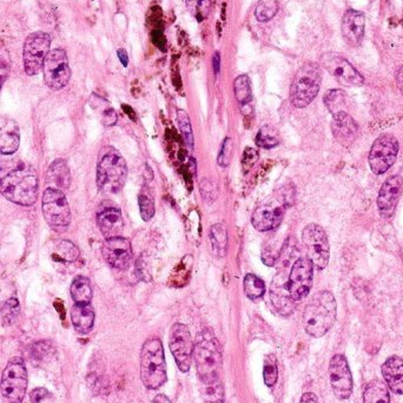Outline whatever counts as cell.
<instances>
[{
    "mask_svg": "<svg viewBox=\"0 0 403 403\" xmlns=\"http://www.w3.org/2000/svg\"><path fill=\"white\" fill-rule=\"evenodd\" d=\"M336 299L330 291L316 292L304 308L303 325L306 332L315 338L325 336L336 320Z\"/></svg>",
    "mask_w": 403,
    "mask_h": 403,
    "instance_id": "obj_1",
    "label": "cell"
},
{
    "mask_svg": "<svg viewBox=\"0 0 403 403\" xmlns=\"http://www.w3.org/2000/svg\"><path fill=\"white\" fill-rule=\"evenodd\" d=\"M37 172L27 164H19L1 179V194L12 203L30 207L37 200Z\"/></svg>",
    "mask_w": 403,
    "mask_h": 403,
    "instance_id": "obj_2",
    "label": "cell"
},
{
    "mask_svg": "<svg viewBox=\"0 0 403 403\" xmlns=\"http://www.w3.org/2000/svg\"><path fill=\"white\" fill-rule=\"evenodd\" d=\"M194 361L202 382H212L220 378L222 350L220 342L210 329H204L196 337Z\"/></svg>",
    "mask_w": 403,
    "mask_h": 403,
    "instance_id": "obj_3",
    "label": "cell"
},
{
    "mask_svg": "<svg viewBox=\"0 0 403 403\" xmlns=\"http://www.w3.org/2000/svg\"><path fill=\"white\" fill-rule=\"evenodd\" d=\"M141 378L148 389H157L167 382V363L159 338H149L141 353Z\"/></svg>",
    "mask_w": 403,
    "mask_h": 403,
    "instance_id": "obj_4",
    "label": "cell"
},
{
    "mask_svg": "<svg viewBox=\"0 0 403 403\" xmlns=\"http://www.w3.org/2000/svg\"><path fill=\"white\" fill-rule=\"evenodd\" d=\"M322 83V70L315 62H307L296 72L290 88V102L297 108H307L315 100Z\"/></svg>",
    "mask_w": 403,
    "mask_h": 403,
    "instance_id": "obj_5",
    "label": "cell"
},
{
    "mask_svg": "<svg viewBox=\"0 0 403 403\" xmlns=\"http://www.w3.org/2000/svg\"><path fill=\"white\" fill-rule=\"evenodd\" d=\"M128 165L116 150H110L100 158L97 165V185L104 194H117L124 187Z\"/></svg>",
    "mask_w": 403,
    "mask_h": 403,
    "instance_id": "obj_6",
    "label": "cell"
},
{
    "mask_svg": "<svg viewBox=\"0 0 403 403\" xmlns=\"http://www.w3.org/2000/svg\"><path fill=\"white\" fill-rule=\"evenodd\" d=\"M27 388V371L24 362L14 358L5 367L1 375V400L3 403H21Z\"/></svg>",
    "mask_w": 403,
    "mask_h": 403,
    "instance_id": "obj_7",
    "label": "cell"
},
{
    "mask_svg": "<svg viewBox=\"0 0 403 403\" xmlns=\"http://www.w3.org/2000/svg\"><path fill=\"white\" fill-rule=\"evenodd\" d=\"M43 215L47 224L57 231H65L71 223V210L64 192L49 187L43 195Z\"/></svg>",
    "mask_w": 403,
    "mask_h": 403,
    "instance_id": "obj_8",
    "label": "cell"
},
{
    "mask_svg": "<svg viewBox=\"0 0 403 403\" xmlns=\"http://www.w3.org/2000/svg\"><path fill=\"white\" fill-rule=\"evenodd\" d=\"M302 241L307 251V257L310 260L316 269H325L330 257L328 236L325 229L319 224L307 225L302 233Z\"/></svg>",
    "mask_w": 403,
    "mask_h": 403,
    "instance_id": "obj_9",
    "label": "cell"
},
{
    "mask_svg": "<svg viewBox=\"0 0 403 403\" xmlns=\"http://www.w3.org/2000/svg\"><path fill=\"white\" fill-rule=\"evenodd\" d=\"M399 141L393 135H382L374 141L369 152V165L375 175H382L396 162Z\"/></svg>",
    "mask_w": 403,
    "mask_h": 403,
    "instance_id": "obj_10",
    "label": "cell"
},
{
    "mask_svg": "<svg viewBox=\"0 0 403 403\" xmlns=\"http://www.w3.org/2000/svg\"><path fill=\"white\" fill-rule=\"evenodd\" d=\"M51 38L44 32H34L26 38L23 51L24 69L29 76L38 75L50 52Z\"/></svg>",
    "mask_w": 403,
    "mask_h": 403,
    "instance_id": "obj_11",
    "label": "cell"
},
{
    "mask_svg": "<svg viewBox=\"0 0 403 403\" xmlns=\"http://www.w3.org/2000/svg\"><path fill=\"white\" fill-rule=\"evenodd\" d=\"M44 80L54 91L65 88L71 78V69L67 52L62 49L50 51L43 67Z\"/></svg>",
    "mask_w": 403,
    "mask_h": 403,
    "instance_id": "obj_12",
    "label": "cell"
},
{
    "mask_svg": "<svg viewBox=\"0 0 403 403\" xmlns=\"http://www.w3.org/2000/svg\"><path fill=\"white\" fill-rule=\"evenodd\" d=\"M194 345L192 334L187 325L176 323L172 325L169 336V347L171 354L175 358L179 370L187 373L194 360Z\"/></svg>",
    "mask_w": 403,
    "mask_h": 403,
    "instance_id": "obj_13",
    "label": "cell"
},
{
    "mask_svg": "<svg viewBox=\"0 0 403 403\" xmlns=\"http://www.w3.org/2000/svg\"><path fill=\"white\" fill-rule=\"evenodd\" d=\"M321 65L345 87H361L365 83L361 73L338 54L328 52L323 54L321 57Z\"/></svg>",
    "mask_w": 403,
    "mask_h": 403,
    "instance_id": "obj_14",
    "label": "cell"
},
{
    "mask_svg": "<svg viewBox=\"0 0 403 403\" xmlns=\"http://www.w3.org/2000/svg\"><path fill=\"white\" fill-rule=\"evenodd\" d=\"M314 266L308 257L295 261L288 277V290L295 302L308 296L312 289Z\"/></svg>",
    "mask_w": 403,
    "mask_h": 403,
    "instance_id": "obj_15",
    "label": "cell"
},
{
    "mask_svg": "<svg viewBox=\"0 0 403 403\" xmlns=\"http://www.w3.org/2000/svg\"><path fill=\"white\" fill-rule=\"evenodd\" d=\"M329 378L334 394L340 400L349 399L353 394V375L343 355H335L329 365Z\"/></svg>",
    "mask_w": 403,
    "mask_h": 403,
    "instance_id": "obj_16",
    "label": "cell"
},
{
    "mask_svg": "<svg viewBox=\"0 0 403 403\" xmlns=\"http://www.w3.org/2000/svg\"><path fill=\"white\" fill-rule=\"evenodd\" d=\"M102 254L105 261L117 270H126L133 262V246L124 237L106 238L102 246Z\"/></svg>",
    "mask_w": 403,
    "mask_h": 403,
    "instance_id": "obj_17",
    "label": "cell"
},
{
    "mask_svg": "<svg viewBox=\"0 0 403 403\" xmlns=\"http://www.w3.org/2000/svg\"><path fill=\"white\" fill-rule=\"evenodd\" d=\"M287 208V204L279 196L276 200L261 204L253 214L251 223L256 230L262 233L274 230L281 224Z\"/></svg>",
    "mask_w": 403,
    "mask_h": 403,
    "instance_id": "obj_18",
    "label": "cell"
},
{
    "mask_svg": "<svg viewBox=\"0 0 403 403\" xmlns=\"http://www.w3.org/2000/svg\"><path fill=\"white\" fill-rule=\"evenodd\" d=\"M402 187L403 179L400 175L391 176L384 181L378 196V208L381 216L389 218L394 215Z\"/></svg>",
    "mask_w": 403,
    "mask_h": 403,
    "instance_id": "obj_19",
    "label": "cell"
},
{
    "mask_svg": "<svg viewBox=\"0 0 403 403\" xmlns=\"http://www.w3.org/2000/svg\"><path fill=\"white\" fill-rule=\"evenodd\" d=\"M366 18L365 14L356 10H348L342 19V36L347 44L358 46L365 37Z\"/></svg>",
    "mask_w": 403,
    "mask_h": 403,
    "instance_id": "obj_20",
    "label": "cell"
},
{
    "mask_svg": "<svg viewBox=\"0 0 403 403\" xmlns=\"http://www.w3.org/2000/svg\"><path fill=\"white\" fill-rule=\"evenodd\" d=\"M97 224L105 238L121 236L124 227L121 209L116 207H104L100 209L97 214Z\"/></svg>",
    "mask_w": 403,
    "mask_h": 403,
    "instance_id": "obj_21",
    "label": "cell"
},
{
    "mask_svg": "<svg viewBox=\"0 0 403 403\" xmlns=\"http://www.w3.org/2000/svg\"><path fill=\"white\" fill-rule=\"evenodd\" d=\"M270 299L281 315H290L294 312L295 301L291 299L288 290V279L283 277L282 274L275 276L274 282L271 284Z\"/></svg>",
    "mask_w": 403,
    "mask_h": 403,
    "instance_id": "obj_22",
    "label": "cell"
},
{
    "mask_svg": "<svg viewBox=\"0 0 403 403\" xmlns=\"http://www.w3.org/2000/svg\"><path fill=\"white\" fill-rule=\"evenodd\" d=\"M332 131L338 143H341L342 146H349L358 137V126L353 117L347 113H340L334 115Z\"/></svg>",
    "mask_w": 403,
    "mask_h": 403,
    "instance_id": "obj_23",
    "label": "cell"
},
{
    "mask_svg": "<svg viewBox=\"0 0 403 403\" xmlns=\"http://www.w3.org/2000/svg\"><path fill=\"white\" fill-rule=\"evenodd\" d=\"M383 378L387 387L394 394L403 395V360L399 356H391L382 367Z\"/></svg>",
    "mask_w": 403,
    "mask_h": 403,
    "instance_id": "obj_24",
    "label": "cell"
},
{
    "mask_svg": "<svg viewBox=\"0 0 403 403\" xmlns=\"http://www.w3.org/2000/svg\"><path fill=\"white\" fill-rule=\"evenodd\" d=\"M21 144V133L16 122L10 118L1 119L0 128V151L3 154H12Z\"/></svg>",
    "mask_w": 403,
    "mask_h": 403,
    "instance_id": "obj_25",
    "label": "cell"
},
{
    "mask_svg": "<svg viewBox=\"0 0 403 403\" xmlns=\"http://www.w3.org/2000/svg\"><path fill=\"white\" fill-rule=\"evenodd\" d=\"M71 321L78 333H90L95 323V310L90 303H76L71 309Z\"/></svg>",
    "mask_w": 403,
    "mask_h": 403,
    "instance_id": "obj_26",
    "label": "cell"
},
{
    "mask_svg": "<svg viewBox=\"0 0 403 403\" xmlns=\"http://www.w3.org/2000/svg\"><path fill=\"white\" fill-rule=\"evenodd\" d=\"M46 179L47 184L54 189H58L62 192L69 189L71 184V174L67 162L64 159H56L52 162L47 170Z\"/></svg>",
    "mask_w": 403,
    "mask_h": 403,
    "instance_id": "obj_27",
    "label": "cell"
},
{
    "mask_svg": "<svg viewBox=\"0 0 403 403\" xmlns=\"http://www.w3.org/2000/svg\"><path fill=\"white\" fill-rule=\"evenodd\" d=\"M363 403H391L388 387L378 380L368 383L363 391Z\"/></svg>",
    "mask_w": 403,
    "mask_h": 403,
    "instance_id": "obj_28",
    "label": "cell"
},
{
    "mask_svg": "<svg viewBox=\"0 0 403 403\" xmlns=\"http://www.w3.org/2000/svg\"><path fill=\"white\" fill-rule=\"evenodd\" d=\"M71 297L76 303H90L92 287L90 279L85 276H77L71 284Z\"/></svg>",
    "mask_w": 403,
    "mask_h": 403,
    "instance_id": "obj_29",
    "label": "cell"
},
{
    "mask_svg": "<svg viewBox=\"0 0 403 403\" xmlns=\"http://www.w3.org/2000/svg\"><path fill=\"white\" fill-rule=\"evenodd\" d=\"M212 251L217 257H224L228 248V231L223 224L212 225L210 229Z\"/></svg>",
    "mask_w": 403,
    "mask_h": 403,
    "instance_id": "obj_30",
    "label": "cell"
},
{
    "mask_svg": "<svg viewBox=\"0 0 403 403\" xmlns=\"http://www.w3.org/2000/svg\"><path fill=\"white\" fill-rule=\"evenodd\" d=\"M202 399L203 403H224V387L220 378L212 382L203 383Z\"/></svg>",
    "mask_w": 403,
    "mask_h": 403,
    "instance_id": "obj_31",
    "label": "cell"
},
{
    "mask_svg": "<svg viewBox=\"0 0 403 403\" xmlns=\"http://www.w3.org/2000/svg\"><path fill=\"white\" fill-rule=\"evenodd\" d=\"M325 106L328 108L329 111L334 115L340 113H345V103H347V97L345 92L338 89L335 90H329L325 92V98H323Z\"/></svg>",
    "mask_w": 403,
    "mask_h": 403,
    "instance_id": "obj_32",
    "label": "cell"
},
{
    "mask_svg": "<svg viewBox=\"0 0 403 403\" xmlns=\"http://www.w3.org/2000/svg\"><path fill=\"white\" fill-rule=\"evenodd\" d=\"M233 90H235L237 102L240 104H249L251 100H253V92H251V85H250V79L248 76H238L235 79Z\"/></svg>",
    "mask_w": 403,
    "mask_h": 403,
    "instance_id": "obj_33",
    "label": "cell"
},
{
    "mask_svg": "<svg viewBox=\"0 0 403 403\" xmlns=\"http://www.w3.org/2000/svg\"><path fill=\"white\" fill-rule=\"evenodd\" d=\"M244 292L253 301L260 299L266 294V284L262 279L253 274L246 275L244 277Z\"/></svg>",
    "mask_w": 403,
    "mask_h": 403,
    "instance_id": "obj_34",
    "label": "cell"
},
{
    "mask_svg": "<svg viewBox=\"0 0 403 403\" xmlns=\"http://www.w3.org/2000/svg\"><path fill=\"white\" fill-rule=\"evenodd\" d=\"M279 133L269 125H264L256 136V144L263 149H273L275 146H279Z\"/></svg>",
    "mask_w": 403,
    "mask_h": 403,
    "instance_id": "obj_35",
    "label": "cell"
},
{
    "mask_svg": "<svg viewBox=\"0 0 403 403\" xmlns=\"http://www.w3.org/2000/svg\"><path fill=\"white\" fill-rule=\"evenodd\" d=\"M21 312V304L17 299H9L5 301L1 307V323L3 325H11L17 320Z\"/></svg>",
    "mask_w": 403,
    "mask_h": 403,
    "instance_id": "obj_36",
    "label": "cell"
},
{
    "mask_svg": "<svg viewBox=\"0 0 403 403\" xmlns=\"http://www.w3.org/2000/svg\"><path fill=\"white\" fill-rule=\"evenodd\" d=\"M279 12V4L275 0H262L256 8L255 11V16L257 18L258 21H269L276 16V13Z\"/></svg>",
    "mask_w": 403,
    "mask_h": 403,
    "instance_id": "obj_37",
    "label": "cell"
},
{
    "mask_svg": "<svg viewBox=\"0 0 403 403\" xmlns=\"http://www.w3.org/2000/svg\"><path fill=\"white\" fill-rule=\"evenodd\" d=\"M138 205H139V211L143 220L149 222L154 215V202L152 195L146 189H141V192L138 196Z\"/></svg>",
    "mask_w": 403,
    "mask_h": 403,
    "instance_id": "obj_38",
    "label": "cell"
},
{
    "mask_svg": "<svg viewBox=\"0 0 403 403\" xmlns=\"http://www.w3.org/2000/svg\"><path fill=\"white\" fill-rule=\"evenodd\" d=\"M177 122H179V130L183 136L184 141L190 149L194 148V133H192V123L187 111L177 110Z\"/></svg>",
    "mask_w": 403,
    "mask_h": 403,
    "instance_id": "obj_39",
    "label": "cell"
},
{
    "mask_svg": "<svg viewBox=\"0 0 403 403\" xmlns=\"http://www.w3.org/2000/svg\"><path fill=\"white\" fill-rule=\"evenodd\" d=\"M56 255L64 262H75L79 257L78 246L70 241H62L56 248Z\"/></svg>",
    "mask_w": 403,
    "mask_h": 403,
    "instance_id": "obj_40",
    "label": "cell"
},
{
    "mask_svg": "<svg viewBox=\"0 0 403 403\" xmlns=\"http://www.w3.org/2000/svg\"><path fill=\"white\" fill-rule=\"evenodd\" d=\"M263 378H264V383L268 387L275 386V383L277 382L279 369H277V360L275 358V355L266 356L264 367H263Z\"/></svg>",
    "mask_w": 403,
    "mask_h": 403,
    "instance_id": "obj_41",
    "label": "cell"
},
{
    "mask_svg": "<svg viewBox=\"0 0 403 403\" xmlns=\"http://www.w3.org/2000/svg\"><path fill=\"white\" fill-rule=\"evenodd\" d=\"M233 139L230 137L225 138L223 144H222V148H220L218 158H217V163H218L220 167L227 168L230 164L231 154H233Z\"/></svg>",
    "mask_w": 403,
    "mask_h": 403,
    "instance_id": "obj_42",
    "label": "cell"
},
{
    "mask_svg": "<svg viewBox=\"0 0 403 403\" xmlns=\"http://www.w3.org/2000/svg\"><path fill=\"white\" fill-rule=\"evenodd\" d=\"M98 113H100V121L105 125V126H113L117 123V113L113 110V106L106 103V104L102 105V108L98 105H95Z\"/></svg>",
    "mask_w": 403,
    "mask_h": 403,
    "instance_id": "obj_43",
    "label": "cell"
},
{
    "mask_svg": "<svg viewBox=\"0 0 403 403\" xmlns=\"http://www.w3.org/2000/svg\"><path fill=\"white\" fill-rule=\"evenodd\" d=\"M200 194L204 200H208L209 203H211L212 200L216 198L217 190L215 187V184L209 179H202L200 182Z\"/></svg>",
    "mask_w": 403,
    "mask_h": 403,
    "instance_id": "obj_44",
    "label": "cell"
},
{
    "mask_svg": "<svg viewBox=\"0 0 403 403\" xmlns=\"http://www.w3.org/2000/svg\"><path fill=\"white\" fill-rule=\"evenodd\" d=\"M52 395L45 388H36L30 394V403H51Z\"/></svg>",
    "mask_w": 403,
    "mask_h": 403,
    "instance_id": "obj_45",
    "label": "cell"
},
{
    "mask_svg": "<svg viewBox=\"0 0 403 403\" xmlns=\"http://www.w3.org/2000/svg\"><path fill=\"white\" fill-rule=\"evenodd\" d=\"M257 151L253 149V148H246V151H244V154H243V161H242L244 171L249 170L250 168L253 167L255 163L257 162Z\"/></svg>",
    "mask_w": 403,
    "mask_h": 403,
    "instance_id": "obj_46",
    "label": "cell"
},
{
    "mask_svg": "<svg viewBox=\"0 0 403 403\" xmlns=\"http://www.w3.org/2000/svg\"><path fill=\"white\" fill-rule=\"evenodd\" d=\"M152 42H154V45L157 46V47L164 50V46H165L167 41H165V37L163 36L161 31H154L152 32Z\"/></svg>",
    "mask_w": 403,
    "mask_h": 403,
    "instance_id": "obj_47",
    "label": "cell"
},
{
    "mask_svg": "<svg viewBox=\"0 0 403 403\" xmlns=\"http://www.w3.org/2000/svg\"><path fill=\"white\" fill-rule=\"evenodd\" d=\"M299 403H319V399L314 393H304Z\"/></svg>",
    "mask_w": 403,
    "mask_h": 403,
    "instance_id": "obj_48",
    "label": "cell"
},
{
    "mask_svg": "<svg viewBox=\"0 0 403 403\" xmlns=\"http://www.w3.org/2000/svg\"><path fill=\"white\" fill-rule=\"evenodd\" d=\"M395 78H396V83H398L400 91L402 92L403 95V67H400L399 70H398Z\"/></svg>",
    "mask_w": 403,
    "mask_h": 403,
    "instance_id": "obj_49",
    "label": "cell"
},
{
    "mask_svg": "<svg viewBox=\"0 0 403 403\" xmlns=\"http://www.w3.org/2000/svg\"><path fill=\"white\" fill-rule=\"evenodd\" d=\"M118 58L121 60L122 64H123V67H128V62H129V57H128V54H126V51L124 49H121V50H118Z\"/></svg>",
    "mask_w": 403,
    "mask_h": 403,
    "instance_id": "obj_50",
    "label": "cell"
},
{
    "mask_svg": "<svg viewBox=\"0 0 403 403\" xmlns=\"http://www.w3.org/2000/svg\"><path fill=\"white\" fill-rule=\"evenodd\" d=\"M212 62H214V70L216 73L220 72V54L216 52L215 56H214V59H212Z\"/></svg>",
    "mask_w": 403,
    "mask_h": 403,
    "instance_id": "obj_51",
    "label": "cell"
},
{
    "mask_svg": "<svg viewBox=\"0 0 403 403\" xmlns=\"http://www.w3.org/2000/svg\"><path fill=\"white\" fill-rule=\"evenodd\" d=\"M152 403H171L170 400L168 399L165 395L159 394L156 396Z\"/></svg>",
    "mask_w": 403,
    "mask_h": 403,
    "instance_id": "obj_52",
    "label": "cell"
},
{
    "mask_svg": "<svg viewBox=\"0 0 403 403\" xmlns=\"http://www.w3.org/2000/svg\"><path fill=\"white\" fill-rule=\"evenodd\" d=\"M5 64L3 62V65H1V85L5 83V78H6V76H8V72L9 71L5 70Z\"/></svg>",
    "mask_w": 403,
    "mask_h": 403,
    "instance_id": "obj_53",
    "label": "cell"
}]
</instances>
